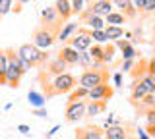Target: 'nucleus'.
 <instances>
[{"label": "nucleus", "mask_w": 155, "mask_h": 139, "mask_svg": "<svg viewBox=\"0 0 155 139\" xmlns=\"http://www.w3.org/2000/svg\"><path fill=\"white\" fill-rule=\"evenodd\" d=\"M76 85H78L76 77L72 74H68V71H64L60 75H54V79L51 83H45V91H47V97H56V95H64V93L74 91Z\"/></svg>", "instance_id": "f257e3e1"}, {"label": "nucleus", "mask_w": 155, "mask_h": 139, "mask_svg": "<svg viewBox=\"0 0 155 139\" xmlns=\"http://www.w3.org/2000/svg\"><path fill=\"white\" fill-rule=\"evenodd\" d=\"M18 56L21 60H25L29 66H45L48 60H51V56H48V52L37 49L33 43H25V45H21L18 49Z\"/></svg>", "instance_id": "f03ea898"}, {"label": "nucleus", "mask_w": 155, "mask_h": 139, "mask_svg": "<svg viewBox=\"0 0 155 139\" xmlns=\"http://www.w3.org/2000/svg\"><path fill=\"white\" fill-rule=\"evenodd\" d=\"M8 52V68H6V85L10 87H19V79H21L23 71L18 66V52L14 49H6Z\"/></svg>", "instance_id": "7ed1b4c3"}, {"label": "nucleus", "mask_w": 155, "mask_h": 139, "mask_svg": "<svg viewBox=\"0 0 155 139\" xmlns=\"http://www.w3.org/2000/svg\"><path fill=\"white\" fill-rule=\"evenodd\" d=\"M56 37H58V29L41 25L39 29H35V33H33V45H35L37 49L47 50V49H51V46L54 45Z\"/></svg>", "instance_id": "20e7f679"}, {"label": "nucleus", "mask_w": 155, "mask_h": 139, "mask_svg": "<svg viewBox=\"0 0 155 139\" xmlns=\"http://www.w3.org/2000/svg\"><path fill=\"white\" fill-rule=\"evenodd\" d=\"M107 79H109V74H107L105 70H85L84 74L80 75L78 83H80V87L89 91V89H93L101 83H107Z\"/></svg>", "instance_id": "39448f33"}, {"label": "nucleus", "mask_w": 155, "mask_h": 139, "mask_svg": "<svg viewBox=\"0 0 155 139\" xmlns=\"http://www.w3.org/2000/svg\"><path fill=\"white\" fill-rule=\"evenodd\" d=\"M70 46L76 49L78 52H85L93 45V39H91V29H78V35L70 37Z\"/></svg>", "instance_id": "423d86ee"}, {"label": "nucleus", "mask_w": 155, "mask_h": 139, "mask_svg": "<svg viewBox=\"0 0 155 139\" xmlns=\"http://www.w3.org/2000/svg\"><path fill=\"white\" fill-rule=\"evenodd\" d=\"M85 100H76V103H68L66 106V120L68 122H80L85 116Z\"/></svg>", "instance_id": "0eeeda50"}, {"label": "nucleus", "mask_w": 155, "mask_h": 139, "mask_svg": "<svg viewBox=\"0 0 155 139\" xmlns=\"http://www.w3.org/2000/svg\"><path fill=\"white\" fill-rule=\"evenodd\" d=\"M113 95H114V89L110 87L109 83H101V85H97V87L89 89L87 99H89V100H105V103H107Z\"/></svg>", "instance_id": "6e6552de"}, {"label": "nucleus", "mask_w": 155, "mask_h": 139, "mask_svg": "<svg viewBox=\"0 0 155 139\" xmlns=\"http://www.w3.org/2000/svg\"><path fill=\"white\" fill-rule=\"evenodd\" d=\"M41 23L45 27H52V29H58V23H60V17L54 10V6H47L41 10Z\"/></svg>", "instance_id": "1a4fd4ad"}, {"label": "nucleus", "mask_w": 155, "mask_h": 139, "mask_svg": "<svg viewBox=\"0 0 155 139\" xmlns=\"http://www.w3.org/2000/svg\"><path fill=\"white\" fill-rule=\"evenodd\" d=\"M113 6L118 8L120 14H122L126 20H134V17L138 16V12H136L132 0H113Z\"/></svg>", "instance_id": "9d476101"}, {"label": "nucleus", "mask_w": 155, "mask_h": 139, "mask_svg": "<svg viewBox=\"0 0 155 139\" xmlns=\"http://www.w3.org/2000/svg\"><path fill=\"white\" fill-rule=\"evenodd\" d=\"M58 58H60L62 62H66L68 66H74V64L80 62V52L68 45V46H62V49H60V52H58Z\"/></svg>", "instance_id": "9b49d317"}, {"label": "nucleus", "mask_w": 155, "mask_h": 139, "mask_svg": "<svg viewBox=\"0 0 155 139\" xmlns=\"http://www.w3.org/2000/svg\"><path fill=\"white\" fill-rule=\"evenodd\" d=\"M91 10H93V16L107 17L113 12V2L110 0H97V2H91Z\"/></svg>", "instance_id": "f8f14e48"}, {"label": "nucleus", "mask_w": 155, "mask_h": 139, "mask_svg": "<svg viewBox=\"0 0 155 139\" xmlns=\"http://www.w3.org/2000/svg\"><path fill=\"white\" fill-rule=\"evenodd\" d=\"M54 10L58 14V17H60V21H68L72 16V4L70 0H56L54 2Z\"/></svg>", "instance_id": "ddd939ff"}, {"label": "nucleus", "mask_w": 155, "mask_h": 139, "mask_svg": "<svg viewBox=\"0 0 155 139\" xmlns=\"http://www.w3.org/2000/svg\"><path fill=\"white\" fill-rule=\"evenodd\" d=\"M78 139H105V133L101 131L99 128H84V129H78L76 133Z\"/></svg>", "instance_id": "4468645a"}, {"label": "nucleus", "mask_w": 155, "mask_h": 139, "mask_svg": "<svg viewBox=\"0 0 155 139\" xmlns=\"http://www.w3.org/2000/svg\"><path fill=\"white\" fill-rule=\"evenodd\" d=\"M68 68V64L66 62H62L60 58H56L54 60H48V66H47V74H52V75H60V74H64Z\"/></svg>", "instance_id": "2eb2a0df"}, {"label": "nucleus", "mask_w": 155, "mask_h": 139, "mask_svg": "<svg viewBox=\"0 0 155 139\" xmlns=\"http://www.w3.org/2000/svg\"><path fill=\"white\" fill-rule=\"evenodd\" d=\"M126 129L120 126V124H116V126H110L105 129V139H126Z\"/></svg>", "instance_id": "dca6fc26"}, {"label": "nucleus", "mask_w": 155, "mask_h": 139, "mask_svg": "<svg viewBox=\"0 0 155 139\" xmlns=\"http://www.w3.org/2000/svg\"><path fill=\"white\" fill-rule=\"evenodd\" d=\"M105 108H107L105 100H89L85 106V114L87 116H97L99 112H105Z\"/></svg>", "instance_id": "f3484780"}, {"label": "nucleus", "mask_w": 155, "mask_h": 139, "mask_svg": "<svg viewBox=\"0 0 155 139\" xmlns=\"http://www.w3.org/2000/svg\"><path fill=\"white\" fill-rule=\"evenodd\" d=\"M27 100H29V104H31L33 108H45V103H47V99L43 97L39 91H29Z\"/></svg>", "instance_id": "a211bd4d"}, {"label": "nucleus", "mask_w": 155, "mask_h": 139, "mask_svg": "<svg viewBox=\"0 0 155 139\" xmlns=\"http://www.w3.org/2000/svg\"><path fill=\"white\" fill-rule=\"evenodd\" d=\"M78 29V23H72V21H66V25L62 27L60 31H58V37H56V41H60V43H64L68 41L72 37V33H74Z\"/></svg>", "instance_id": "6ab92c4d"}, {"label": "nucleus", "mask_w": 155, "mask_h": 139, "mask_svg": "<svg viewBox=\"0 0 155 139\" xmlns=\"http://www.w3.org/2000/svg\"><path fill=\"white\" fill-rule=\"evenodd\" d=\"M105 33H107L109 43H114V41H118V39H122V37H124V29H122V27H116V25H107L105 27Z\"/></svg>", "instance_id": "aec40b11"}, {"label": "nucleus", "mask_w": 155, "mask_h": 139, "mask_svg": "<svg viewBox=\"0 0 155 139\" xmlns=\"http://www.w3.org/2000/svg\"><path fill=\"white\" fill-rule=\"evenodd\" d=\"M84 23H87V25L91 27V31H105V27H107L105 17H99V16H91V17H87Z\"/></svg>", "instance_id": "412c9836"}, {"label": "nucleus", "mask_w": 155, "mask_h": 139, "mask_svg": "<svg viewBox=\"0 0 155 139\" xmlns=\"http://www.w3.org/2000/svg\"><path fill=\"white\" fill-rule=\"evenodd\" d=\"M145 95H147V91H145V87L142 85V81L136 79L134 85H132V100H134V103H140Z\"/></svg>", "instance_id": "4be33fe9"}, {"label": "nucleus", "mask_w": 155, "mask_h": 139, "mask_svg": "<svg viewBox=\"0 0 155 139\" xmlns=\"http://www.w3.org/2000/svg\"><path fill=\"white\" fill-rule=\"evenodd\" d=\"M87 54L91 56V60H95V62H101V64H103L105 46H103V45H91L89 49H87Z\"/></svg>", "instance_id": "5701e85b"}, {"label": "nucleus", "mask_w": 155, "mask_h": 139, "mask_svg": "<svg viewBox=\"0 0 155 139\" xmlns=\"http://www.w3.org/2000/svg\"><path fill=\"white\" fill-rule=\"evenodd\" d=\"M105 23H109V25H116V27H122V23H126V17L120 12H110L109 16L105 17Z\"/></svg>", "instance_id": "b1692460"}, {"label": "nucleus", "mask_w": 155, "mask_h": 139, "mask_svg": "<svg viewBox=\"0 0 155 139\" xmlns=\"http://www.w3.org/2000/svg\"><path fill=\"white\" fill-rule=\"evenodd\" d=\"M6 68H8V52L0 50V85H6Z\"/></svg>", "instance_id": "393cba45"}, {"label": "nucleus", "mask_w": 155, "mask_h": 139, "mask_svg": "<svg viewBox=\"0 0 155 139\" xmlns=\"http://www.w3.org/2000/svg\"><path fill=\"white\" fill-rule=\"evenodd\" d=\"M114 54H116L114 43H107V45H105V54H103V64H113Z\"/></svg>", "instance_id": "a878e982"}, {"label": "nucleus", "mask_w": 155, "mask_h": 139, "mask_svg": "<svg viewBox=\"0 0 155 139\" xmlns=\"http://www.w3.org/2000/svg\"><path fill=\"white\" fill-rule=\"evenodd\" d=\"M87 93H89L87 89H84V87H78L76 91H72V93H70V100H68V103H76V100L87 99Z\"/></svg>", "instance_id": "bb28decb"}, {"label": "nucleus", "mask_w": 155, "mask_h": 139, "mask_svg": "<svg viewBox=\"0 0 155 139\" xmlns=\"http://www.w3.org/2000/svg\"><path fill=\"white\" fill-rule=\"evenodd\" d=\"M140 81H142V85L145 87V91H147V93L155 95V81H153L151 75H149V74H145V75H143V77L140 79Z\"/></svg>", "instance_id": "cd10ccee"}, {"label": "nucleus", "mask_w": 155, "mask_h": 139, "mask_svg": "<svg viewBox=\"0 0 155 139\" xmlns=\"http://www.w3.org/2000/svg\"><path fill=\"white\" fill-rule=\"evenodd\" d=\"M91 39L95 41V45H103V43H109L105 31H91Z\"/></svg>", "instance_id": "c85d7f7f"}, {"label": "nucleus", "mask_w": 155, "mask_h": 139, "mask_svg": "<svg viewBox=\"0 0 155 139\" xmlns=\"http://www.w3.org/2000/svg\"><path fill=\"white\" fill-rule=\"evenodd\" d=\"M12 6H14V0H0V17L12 12Z\"/></svg>", "instance_id": "c756f323"}, {"label": "nucleus", "mask_w": 155, "mask_h": 139, "mask_svg": "<svg viewBox=\"0 0 155 139\" xmlns=\"http://www.w3.org/2000/svg\"><path fill=\"white\" fill-rule=\"evenodd\" d=\"M91 62H93V60H91V56L87 54V50L85 52H80V62H78V66H84L85 70H89L91 68Z\"/></svg>", "instance_id": "7c9ffc66"}, {"label": "nucleus", "mask_w": 155, "mask_h": 139, "mask_svg": "<svg viewBox=\"0 0 155 139\" xmlns=\"http://www.w3.org/2000/svg\"><path fill=\"white\" fill-rule=\"evenodd\" d=\"M70 4H72V16H74V14L78 16V14H81L85 10V6H84L85 2L84 0H70Z\"/></svg>", "instance_id": "2f4dec72"}, {"label": "nucleus", "mask_w": 155, "mask_h": 139, "mask_svg": "<svg viewBox=\"0 0 155 139\" xmlns=\"http://www.w3.org/2000/svg\"><path fill=\"white\" fill-rule=\"evenodd\" d=\"M140 103L143 104V106H147V108H155V95H151V93H147L145 97L140 100Z\"/></svg>", "instance_id": "473e14b6"}, {"label": "nucleus", "mask_w": 155, "mask_h": 139, "mask_svg": "<svg viewBox=\"0 0 155 139\" xmlns=\"http://www.w3.org/2000/svg\"><path fill=\"white\" fill-rule=\"evenodd\" d=\"M134 56H136V49H134V45L126 46V49L122 50V60H134Z\"/></svg>", "instance_id": "72a5a7b5"}, {"label": "nucleus", "mask_w": 155, "mask_h": 139, "mask_svg": "<svg viewBox=\"0 0 155 139\" xmlns=\"http://www.w3.org/2000/svg\"><path fill=\"white\" fill-rule=\"evenodd\" d=\"M132 4H134L136 12H142V14H145V6H147V0H132Z\"/></svg>", "instance_id": "f704fd0d"}, {"label": "nucleus", "mask_w": 155, "mask_h": 139, "mask_svg": "<svg viewBox=\"0 0 155 139\" xmlns=\"http://www.w3.org/2000/svg\"><path fill=\"white\" fill-rule=\"evenodd\" d=\"M145 120H147V126H155V108L145 110Z\"/></svg>", "instance_id": "c9c22d12"}, {"label": "nucleus", "mask_w": 155, "mask_h": 139, "mask_svg": "<svg viewBox=\"0 0 155 139\" xmlns=\"http://www.w3.org/2000/svg\"><path fill=\"white\" fill-rule=\"evenodd\" d=\"M130 45H132V43L126 41V39H118V41H114V46H116V49H120V50H124L126 46H130Z\"/></svg>", "instance_id": "e433bc0d"}, {"label": "nucleus", "mask_w": 155, "mask_h": 139, "mask_svg": "<svg viewBox=\"0 0 155 139\" xmlns=\"http://www.w3.org/2000/svg\"><path fill=\"white\" fill-rule=\"evenodd\" d=\"M33 114L39 116V118H48V112H47L45 108H33Z\"/></svg>", "instance_id": "4c0bfd02"}, {"label": "nucleus", "mask_w": 155, "mask_h": 139, "mask_svg": "<svg viewBox=\"0 0 155 139\" xmlns=\"http://www.w3.org/2000/svg\"><path fill=\"white\" fill-rule=\"evenodd\" d=\"M134 60H122V71H132Z\"/></svg>", "instance_id": "58836bf2"}, {"label": "nucleus", "mask_w": 155, "mask_h": 139, "mask_svg": "<svg viewBox=\"0 0 155 139\" xmlns=\"http://www.w3.org/2000/svg\"><path fill=\"white\" fill-rule=\"evenodd\" d=\"M147 74H149V75H153V74H155V56L147 62Z\"/></svg>", "instance_id": "ea45409f"}, {"label": "nucleus", "mask_w": 155, "mask_h": 139, "mask_svg": "<svg viewBox=\"0 0 155 139\" xmlns=\"http://www.w3.org/2000/svg\"><path fill=\"white\" fill-rule=\"evenodd\" d=\"M114 85L116 87H122V71H116L114 74Z\"/></svg>", "instance_id": "a19ab883"}, {"label": "nucleus", "mask_w": 155, "mask_h": 139, "mask_svg": "<svg viewBox=\"0 0 155 139\" xmlns=\"http://www.w3.org/2000/svg\"><path fill=\"white\" fill-rule=\"evenodd\" d=\"M155 12V0H147V6H145V14Z\"/></svg>", "instance_id": "79ce46f5"}, {"label": "nucleus", "mask_w": 155, "mask_h": 139, "mask_svg": "<svg viewBox=\"0 0 155 139\" xmlns=\"http://www.w3.org/2000/svg\"><path fill=\"white\" fill-rule=\"evenodd\" d=\"M138 139H151L147 135V131L145 129H142V128H138Z\"/></svg>", "instance_id": "37998d69"}, {"label": "nucleus", "mask_w": 155, "mask_h": 139, "mask_svg": "<svg viewBox=\"0 0 155 139\" xmlns=\"http://www.w3.org/2000/svg\"><path fill=\"white\" fill-rule=\"evenodd\" d=\"M103 126H105V129H107V128H110V126H116V122H114V118H113V116H110V118H107V120H105V124H103Z\"/></svg>", "instance_id": "c03bdc74"}, {"label": "nucleus", "mask_w": 155, "mask_h": 139, "mask_svg": "<svg viewBox=\"0 0 155 139\" xmlns=\"http://www.w3.org/2000/svg\"><path fill=\"white\" fill-rule=\"evenodd\" d=\"M18 131L27 135V133H29V126H25V124H19V126H18Z\"/></svg>", "instance_id": "a18cd8bd"}, {"label": "nucleus", "mask_w": 155, "mask_h": 139, "mask_svg": "<svg viewBox=\"0 0 155 139\" xmlns=\"http://www.w3.org/2000/svg\"><path fill=\"white\" fill-rule=\"evenodd\" d=\"M145 131H147V135L151 137V139H155V126H147V129H145Z\"/></svg>", "instance_id": "49530a36"}, {"label": "nucleus", "mask_w": 155, "mask_h": 139, "mask_svg": "<svg viewBox=\"0 0 155 139\" xmlns=\"http://www.w3.org/2000/svg\"><path fill=\"white\" fill-rule=\"evenodd\" d=\"M12 12L19 14V12H21V4H19V2H16V4H14V6H12Z\"/></svg>", "instance_id": "de8ad7c7"}, {"label": "nucleus", "mask_w": 155, "mask_h": 139, "mask_svg": "<svg viewBox=\"0 0 155 139\" xmlns=\"http://www.w3.org/2000/svg\"><path fill=\"white\" fill-rule=\"evenodd\" d=\"M16 2H19V4H21V6H23V4H27V2H31V0H16Z\"/></svg>", "instance_id": "09e8293b"}, {"label": "nucleus", "mask_w": 155, "mask_h": 139, "mask_svg": "<svg viewBox=\"0 0 155 139\" xmlns=\"http://www.w3.org/2000/svg\"><path fill=\"white\" fill-rule=\"evenodd\" d=\"M126 139H138V137H130V135H128V137H126Z\"/></svg>", "instance_id": "8fccbe9b"}, {"label": "nucleus", "mask_w": 155, "mask_h": 139, "mask_svg": "<svg viewBox=\"0 0 155 139\" xmlns=\"http://www.w3.org/2000/svg\"><path fill=\"white\" fill-rule=\"evenodd\" d=\"M151 77H153V81H155V74H153V75H151Z\"/></svg>", "instance_id": "3c124183"}, {"label": "nucleus", "mask_w": 155, "mask_h": 139, "mask_svg": "<svg viewBox=\"0 0 155 139\" xmlns=\"http://www.w3.org/2000/svg\"><path fill=\"white\" fill-rule=\"evenodd\" d=\"M84 2H91V0H84Z\"/></svg>", "instance_id": "603ef678"}, {"label": "nucleus", "mask_w": 155, "mask_h": 139, "mask_svg": "<svg viewBox=\"0 0 155 139\" xmlns=\"http://www.w3.org/2000/svg\"><path fill=\"white\" fill-rule=\"evenodd\" d=\"M153 29H155V21H153Z\"/></svg>", "instance_id": "864d4df0"}, {"label": "nucleus", "mask_w": 155, "mask_h": 139, "mask_svg": "<svg viewBox=\"0 0 155 139\" xmlns=\"http://www.w3.org/2000/svg\"><path fill=\"white\" fill-rule=\"evenodd\" d=\"M91 2H97V0H91Z\"/></svg>", "instance_id": "5fc2aeb1"}, {"label": "nucleus", "mask_w": 155, "mask_h": 139, "mask_svg": "<svg viewBox=\"0 0 155 139\" xmlns=\"http://www.w3.org/2000/svg\"><path fill=\"white\" fill-rule=\"evenodd\" d=\"M110 2H113V0H110Z\"/></svg>", "instance_id": "6e6d98bb"}, {"label": "nucleus", "mask_w": 155, "mask_h": 139, "mask_svg": "<svg viewBox=\"0 0 155 139\" xmlns=\"http://www.w3.org/2000/svg\"><path fill=\"white\" fill-rule=\"evenodd\" d=\"M153 45H155V43H153Z\"/></svg>", "instance_id": "4d7b16f0"}]
</instances>
